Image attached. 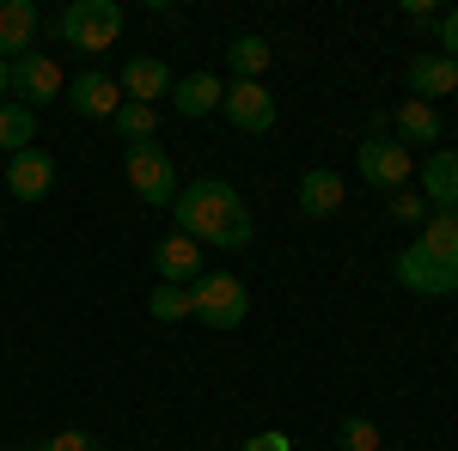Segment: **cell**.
I'll list each match as a JSON object with an SVG mask.
<instances>
[{"label":"cell","mask_w":458,"mask_h":451,"mask_svg":"<svg viewBox=\"0 0 458 451\" xmlns=\"http://www.w3.org/2000/svg\"><path fill=\"white\" fill-rule=\"evenodd\" d=\"M13 92H19L25 110H37V104H49V98H62L68 79H62V68H55L49 49H25V55L13 62Z\"/></svg>","instance_id":"ba28073f"},{"label":"cell","mask_w":458,"mask_h":451,"mask_svg":"<svg viewBox=\"0 0 458 451\" xmlns=\"http://www.w3.org/2000/svg\"><path fill=\"white\" fill-rule=\"evenodd\" d=\"M110 129H116L123 146H147V140L159 135V104H123L110 116Z\"/></svg>","instance_id":"ffe728a7"},{"label":"cell","mask_w":458,"mask_h":451,"mask_svg":"<svg viewBox=\"0 0 458 451\" xmlns=\"http://www.w3.org/2000/svg\"><path fill=\"white\" fill-rule=\"evenodd\" d=\"M422 202H428V213H458V146H434L428 153Z\"/></svg>","instance_id":"7c38bea8"},{"label":"cell","mask_w":458,"mask_h":451,"mask_svg":"<svg viewBox=\"0 0 458 451\" xmlns=\"http://www.w3.org/2000/svg\"><path fill=\"white\" fill-rule=\"evenodd\" d=\"M391 122H397V140H403V146H446V129H440V110H434V104L403 98Z\"/></svg>","instance_id":"e0dca14e"},{"label":"cell","mask_w":458,"mask_h":451,"mask_svg":"<svg viewBox=\"0 0 458 451\" xmlns=\"http://www.w3.org/2000/svg\"><path fill=\"white\" fill-rule=\"evenodd\" d=\"M129 104L123 98V86L110 79V73H80V79H68V110L73 116H86V122H98V116H116V110Z\"/></svg>","instance_id":"8fae6325"},{"label":"cell","mask_w":458,"mask_h":451,"mask_svg":"<svg viewBox=\"0 0 458 451\" xmlns=\"http://www.w3.org/2000/svg\"><path fill=\"white\" fill-rule=\"evenodd\" d=\"M293 196H300V213H306V220H330V213H343V177L318 165V171L300 177Z\"/></svg>","instance_id":"2e32d148"},{"label":"cell","mask_w":458,"mask_h":451,"mask_svg":"<svg viewBox=\"0 0 458 451\" xmlns=\"http://www.w3.org/2000/svg\"><path fill=\"white\" fill-rule=\"evenodd\" d=\"M0 232H6V220H0Z\"/></svg>","instance_id":"f546056e"},{"label":"cell","mask_w":458,"mask_h":451,"mask_svg":"<svg viewBox=\"0 0 458 451\" xmlns=\"http://www.w3.org/2000/svg\"><path fill=\"white\" fill-rule=\"evenodd\" d=\"M6 189H13L19 202H43V196L55 189V153H49V146L13 153V159H6Z\"/></svg>","instance_id":"9c48e42d"},{"label":"cell","mask_w":458,"mask_h":451,"mask_svg":"<svg viewBox=\"0 0 458 451\" xmlns=\"http://www.w3.org/2000/svg\"><path fill=\"white\" fill-rule=\"evenodd\" d=\"M269 62H276L269 37H233V43H226V68H233V79H263Z\"/></svg>","instance_id":"d6986e66"},{"label":"cell","mask_w":458,"mask_h":451,"mask_svg":"<svg viewBox=\"0 0 458 451\" xmlns=\"http://www.w3.org/2000/svg\"><path fill=\"white\" fill-rule=\"evenodd\" d=\"M190 293H196V317H202L208 330H239L245 312H250V293H245L239 275H202Z\"/></svg>","instance_id":"5b68a950"},{"label":"cell","mask_w":458,"mask_h":451,"mask_svg":"<svg viewBox=\"0 0 458 451\" xmlns=\"http://www.w3.org/2000/svg\"><path fill=\"white\" fill-rule=\"evenodd\" d=\"M428 250H440V256H458V213H428L422 220V238Z\"/></svg>","instance_id":"603a6c76"},{"label":"cell","mask_w":458,"mask_h":451,"mask_svg":"<svg viewBox=\"0 0 458 451\" xmlns=\"http://www.w3.org/2000/svg\"><path fill=\"white\" fill-rule=\"evenodd\" d=\"M410 98H416V104L458 98V62H453V55H440V49L416 55V62H410Z\"/></svg>","instance_id":"4fadbf2b"},{"label":"cell","mask_w":458,"mask_h":451,"mask_svg":"<svg viewBox=\"0 0 458 451\" xmlns=\"http://www.w3.org/2000/svg\"><path fill=\"white\" fill-rule=\"evenodd\" d=\"M239 451H293V439H287L282 427H263V433H257V439H245Z\"/></svg>","instance_id":"4316f807"},{"label":"cell","mask_w":458,"mask_h":451,"mask_svg":"<svg viewBox=\"0 0 458 451\" xmlns=\"http://www.w3.org/2000/svg\"><path fill=\"white\" fill-rule=\"evenodd\" d=\"M354 159H360V183H373L379 196H397V189L410 183V171H416L410 146H403V140H386V135H367Z\"/></svg>","instance_id":"8992f818"},{"label":"cell","mask_w":458,"mask_h":451,"mask_svg":"<svg viewBox=\"0 0 458 451\" xmlns=\"http://www.w3.org/2000/svg\"><path fill=\"white\" fill-rule=\"evenodd\" d=\"M37 25H43V19H37L31 0H0V55L19 62V55L37 43Z\"/></svg>","instance_id":"9a60e30c"},{"label":"cell","mask_w":458,"mask_h":451,"mask_svg":"<svg viewBox=\"0 0 458 451\" xmlns=\"http://www.w3.org/2000/svg\"><path fill=\"white\" fill-rule=\"evenodd\" d=\"M31 451H105V439H98V433H86V427H68V433H49V439L31 446Z\"/></svg>","instance_id":"d4e9b609"},{"label":"cell","mask_w":458,"mask_h":451,"mask_svg":"<svg viewBox=\"0 0 458 451\" xmlns=\"http://www.w3.org/2000/svg\"><path fill=\"white\" fill-rule=\"evenodd\" d=\"M6 92H13V62L0 55V104H6Z\"/></svg>","instance_id":"f1b7e54d"},{"label":"cell","mask_w":458,"mask_h":451,"mask_svg":"<svg viewBox=\"0 0 458 451\" xmlns=\"http://www.w3.org/2000/svg\"><path fill=\"white\" fill-rule=\"evenodd\" d=\"M116 86H123V98H129V104L172 98V73H165V62H159V55H135V62H123Z\"/></svg>","instance_id":"5bb4252c"},{"label":"cell","mask_w":458,"mask_h":451,"mask_svg":"<svg viewBox=\"0 0 458 451\" xmlns=\"http://www.w3.org/2000/svg\"><path fill=\"white\" fill-rule=\"evenodd\" d=\"M147 312L159 317V323H183V317H196V293H190V287H165V280H159V287L147 293Z\"/></svg>","instance_id":"7402d4cb"},{"label":"cell","mask_w":458,"mask_h":451,"mask_svg":"<svg viewBox=\"0 0 458 451\" xmlns=\"http://www.w3.org/2000/svg\"><path fill=\"white\" fill-rule=\"evenodd\" d=\"M434 37H440V55H453V62H458V6H453V13H440V31H434Z\"/></svg>","instance_id":"83f0119b"},{"label":"cell","mask_w":458,"mask_h":451,"mask_svg":"<svg viewBox=\"0 0 458 451\" xmlns=\"http://www.w3.org/2000/svg\"><path fill=\"white\" fill-rule=\"evenodd\" d=\"M386 202H391V220H397V226H422V220H428L422 196H403V189H397V196H386Z\"/></svg>","instance_id":"484cf974"},{"label":"cell","mask_w":458,"mask_h":451,"mask_svg":"<svg viewBox=\"0 0 458 451\" xmlns=\"http://www.w3.org/2000/svg\"><path fill=\"white\" fill-rule=\"evenodd\" d=\"M391 275H397L403 293L453 299V293H458V256H440V250H428V244H403L397 263H391Z\"/></svg>","instance_id":"3957f363"},{"label":"cell","mask_w":458,"mask_h":451,"mask_svg":"<svg viewBox=\"0 0 458 451\" xmlns=\"http://www.w3.org/2000/svg\"><path fill=\"white\" fill-rule=\"evenodd\" d=\"M31 140H37V110H25V104L6 98V104H0V153L13 159V153H25Z\"/></svg>","instance_id":"44dd1931"},{"label":"cell","mask_w":458,"mask_h":451,"mask_svg":"<svg viewBox=\"0 0 458 451\" xmlns=\"http://www.w3.org/2000/svg\"><path fill=\"white\" fill-rule=\"evenodd\" d=\"M123 171H129V189L141 196L147 208H172L177 202V165L165 146H129V159H123Z\"/></svg>","instance_id":"277c9868"},{"label":"cell","mask_w":458,"mask_h":451,"mask_svg":"<svg viewBox=\"0 0 458 451\" xmlns=\"http://www.w3.org/2000/svg\"><path fill=\"white\" fill-rule=\"evenodd\" d=\"M153 275L165 280V287H196L202 280V244L183 238V232H165V238L153 244Z\"/></svg>","instance_id":"30bf717a"},{"label":"cell","mask_w":458,"mask_h":451,"mask_svg":"<svg viewBox=\"0 0 458 451\" xmlns=\"http://www.w3.org/2000/svg\"><path fill=\"white\" fill-rule=\"evenodd\" d=\"M172 220H177V232H183V238L214 244V250H245L250 232H257L245 196H239L226 177H196L190 189H177Z\"/></svg>","instance_id":"6da1fadb"},{"label":"cell","mask_w":458,"mask_h":451,"mask_svg":"<svg viewBox=\"0 0 458 451\" xmlns=\"http://www.w3.org/2000/svg\"><path fill=\"white\" fill-rule=\"evenodd\" d=\"M336 446H343V451H379V421L343 415V427H336Z\"/></svg>","instance_id":"cb8c5ba5"},{"label":"cell","mask_w":458,"mask_h":451,"mask_svg":"<svg viewBox=\"0 0 458 451\" xmlns=\"http://www.w3.org/2000/svg\"><path fill=\"white\" fill-rule=\"evenodd\" d=\"M55 31H62L68 49L98 55V49H110V43L123 37V6H116V0H68L62 19H55Z\"/></svg>","instance_id":"7a4b0ae2"},{"label":"cell","mask_w":458,"mask_h":451,"mask_svg":"<svg viewBox=\"0 0 458 451\" xmlns=\"http://www.w3.org/2000/svg\"><path fill=\"white\" fill-rule=\"evenodd\" d=\"M220 98H226V86H220L214 73H183V79H172V110L177 116H208V110H220Z\"/></svg>","instance_id":"ac0fdd59"},{"label":"cell","mask_w":458,"mask_h":451,"mask_svg":"<svg viewBox=\"0 0 458 451\" xmlns=\"http://www.w3.org/2000/svg\"><path fill=\"white\" fill-rule=\"evenodd\" d=\"M220 110H226V122H233L239 135H269V129H276V98H269L263 79H233L226 98H220Z\"/></svg>","instance_id":"52a82bcc"}]
</instances>
